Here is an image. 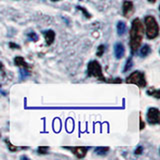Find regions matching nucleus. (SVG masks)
<instances>
[{"mask_svg": "<svg viewBox=\"0 0 160 160\" xmlns=\"http://www.w3.org/2000/svg\"><path fill=\"white\" fill-rule=\"evenodd\" d=\"M144 36V26L141 20L136 18L133 20L131 30H130V47L131 51L135 52L140 47Z\"/></svg>", "mask_w": 160, "mask_h": 160, "instance_id": "nucleus-1", "label": "nucleus"}, {"mask_svg": "<svg viewBox=\"0 0 160 160\" xmlns=\"http://www.w3.org/2000/svg\"><path fill=\"white\" fill-rule=\"evenodd\" d=\"M145 25H146V35L149 39H154L159 34L158 23L154 16L148 15L145 17Z\"/></svg>", "mask_w": 160, "mask_h": 160, "instance_id": "nucleus-2", "label": "nucleus"}, {"mask_svg": "<svg viewBox=\"0 0 160 160\" xmlns=\"http://www.w3.org/2000/svg\"><path fill=\"white\" fill-rule=\"evenodd\" d=\"M87 73H88V76H93V77H96L99 80H102L104 81L105 77L103 76V73H102V69L100 64L93 60V61H90L88 63V66H87Z\"/></svg>", "mask_w": 160, "mask_h": 160, "instance_id": "nucleus-3", "label": "nucleus"}, {"mask_svg": "<svg viewBox=\"0 0 160 160\" xmlns=\"http://www.w3.org/2000/svg\"><path fill=\"white\" fill-rule=\"evenodd\" d=\"M127 83H133L136 84L139 87H145L146 86V80H145V75L144 73L140 71H134L130 74V76L127 77L126 80Z\"/></svg>", "mask_w": 160, "mask_h": 160, "instance_id": "nucleus-4", "label": "nucleus"}, {"mask_svg": "<svg viewBox=\"0 0 160 160\" xmlns=\"http://www.w3.org/2000/svg\"><path fill=\"white\" fill-rule=\"evenodd\" d=\"M147 120L149 124H158L160 122L159 110L157 108H149L147 112Z\"/></svg>", "mask_w": 160, "mask_h": 160, "instance_id": "nucleus-5", "label": "nucleus"}, {"mask_svg": "<svg viewBox=\"0 0 160 160\" xmlns=\"http://www.w3.org/2000/svg\"><path fill=\"white\" fill-rule=\"evenodd\" d=\"M65 149H69L70 151H71L77 158H83L85 155H86L89 148L82 147V146L81 147L77 146V147H65Z\"/></svg>", "mask_w": 160, "mask_h": 160, "instance_id": "nucleus-6", "label": "nucleus"}, {"mask_svg": "<svg viewBox=\"0 0 160 160\" xmlns=\"http://www.w3.org/2000/svg\"><path fill=\"white\" fill-rule=\"evenodd\" d=\"M125 54V48L122 43L117 42L114 45V55L117 59H121Z\"/></svg>", "mask_w": 160, "mask_h": 160, "instance_id": "nucleus-7", "label": "nucleus"}, {"mask_svg": "<svg viewBox=\"0 0 160 160\" xmlns=\"http://www.w3.org/2000/svg\"><path fill=\"white\" fill-rule=\"evenodd\" d=\"M133 3L131 1H125L123 3V15L125 17H129L133 12Z\"/></svg>", "mask_w": 160, "mask_h": 160, "instance_id": "nucleus-8", "label": "nucleus"}, {"mask_svg": "<svg viewBox=\"0 0 160 160\" xmlns=\"http://www.w3.org/2000/svg\"><path fill=\"white\" fill-rule=\"evenodd\" d=\"M43 34L45 36V40H46V44H52L55 39V32L53 30H45V31H43Z\"/></svg>", "mask_w": 160, "mask_h": 160, "instance_id": "nucleus-9", "label": "nucleus"}, {"mask_svg": "<svg viewBox=\"0 0 160 160\" xmlns=\"http://www.w3.org/2000/svg\"><path fill=\"white\" fill-rule=\"evenodd\" d=\"M126 30H127V27H126V23L123 22V21H119L117 23V33L120 36H122L125 33H126Z\"/></svg>", "mask_w": 160, "mask_h": 160, "instance_id": "nucleus-10", "label": "nucleus"}, {"mask_svg": "<svg viewBox=\"0 0 160 160\" xmlns=\"http://www.w3.org/2000/svg\"><path fill=\"white\" fill-rule=\"evenodd\" d=\"M14 63H15V65H18V66H23L24 68H27V67H28V65H27L26 62H25L24 58L21 57V56L15 57V59H14Z\"/></svg>", "mask_w": 160, "mask_h": 160, "instance_id": "nucleus-11", "label": "nucleus"}, {"mask_svg": "<svg viewBox=\"0 0 160 160\" xmlns=\"http://www.w3.org/2000/svg\"><path fill=\"white\" fill-rule=\"evenodd\" d=\"M150 51H151V48H150V46L147 44H145L144 46L141 48V50H140V55H141V57H145L150 53Z\"/></svg>", "mask_w": 160, "mask_h": 160, "instance_id": "nucleus-12", "label": "nucleus"}, {"mask_svg": "<svg viewBox=\"0 0 160 160\" xmlns=\"http://www.w3.org/2000/svg\"><path fill=\"white\" fill-rule=\"evenodd\" d=\"M109 151V147H97L95 149V153L98 155H105Z\"/></svg>", "mask_w": 160, "mask_h": 160, "instance_id": "nucleus-13", "label": "nucleus"}, {"mask_svg": "<svg viewBox=\"0 0 160 160\" xmlns=\"http://www.w3.org/2000/svg\"><path fill=\"white\" fill-rule=\"evenodd\" d=\"M147 94L148 95H152V96L156 97V98H159L160 97V92L159 90L157 89H154V88H150L147 90Z\"/></svg>", "mask_w": 160, "mask_h": 160, "instance_id": "nucleus-14", "label": "nucleus"}, {"mask_svg": "<svg viewBox=\"0 0 160 160\" xmlns=\"http://www.w3.org/2000/svg\"><path fill=\"white\" fill-rule=\"evenodd\" d=\"M132 65H133V61H132V57H129L128 60L126 61V64H125V67H124V71L126 72L127 70H129L130 68L132 67Z\"/></svg>", "mask_w": 160, "mask_h": 160, "instance_id": "nucleus-15", "label": "nucleus"}, {"mask_svg": "<svg viewBox=\"0 0 160 160\" xmlns=\"http://www.w3.org/2000/svg\"><path fill=\"white\" fill-rule=\"evenodd\" d=\"M28 74L29 72L26 70V68H24V69H20V79H25L27 76H28Z\"/></svg>", "mask_w": 160, "mask_h": 160, "instance_id": "nucleus-16", "label": "nucleus"}, {"mask_svg": "<svg viewBox=\"0 0 160 160\" xmlns=\"http://www.w3.org/2000/svg\"><path fill=\"white\" fill-rule=\"evenodd\" d=\"M49 150V147L48 146H40L38 148V152L41 153V154H46Z\"/></svg>", "mask_w": 160, "mask_h": 160, "instance_id": "nucleus-17", "label": "nucleus"}, {"mask_svg": "<svg viewBox=\"0 0 160 160\" xmlns=\"http://www.w3.org/2000/svg\"><path fill=\"white\" fill-rule=\"evenodd\" d=\"M28 38H29L30 40H33V41H37V40H38V36H37V35L35 34L34 32L29 33V34H28Z\"/></svg>", "mask_w": 160, "mask_h": 160, "instance_id": "nucleus-18", "label": "nucleus"}, {"mask_svg": "<svg viewBox=\"0 0 160 160\" xmlns=\"http://www.w3.org/2000/svg\"><path fill=\"white\" fill-rule=\"evenodd\" d=\"M104 50H105V46H104V45H100V46L98 47L97 56H102V54L104 53Z\"/></svg>", "mask_w": 160, "mask_h": 160, "instance_id": "nucleus-19", "label": "nucleus"}, {"mask_svg": "<svg viewBox=\"0 0 160 160\" xmlns=\"http://www.w3.org/2000/svg\"><path fill=\"white\" fill-rule=\"evenodd\" d=\"M6 143H7V145H8V148H9V150H10V151H16V150L18 149L16 146H13V145L11 144V143H10L9 141H8V140H6Z\"/></svg>", "mask_w": 160, "mask_h": 160, "instance_id": "nucleus-20", "label": "nucleus"}, {"mask_svg": "<svg viewBox=\"0 0 160 160\" xmlns=\"http://www.w3.org/2000/svg\"><path fill=\"white\" fill-rule=\"evenodd\" d=\"M77 8H78L79 10H81V11H82V12H83V13L85 14V16H86L87 18H90V17H91V16H90V14H89V13H88V12H87L86 10H85V9H84L83 7H80V6H78Z\"/></svg>", "mask_w": 160, "mask_h": 160, "instance_id": "nucleus-21", "label": "nucleus"}, {"mask_svg": "<svg viewBox=\"0 0 160 160\" xmlns=\"http://www.w3.org/2000/svg\"><path fill=\"white\" fill-rule=\"evenodd\" d=\"M142 147L141 146H139L136 150H135V154H137V155H139V154H141L142 153Z\"/></svg>", "mask_w": 160, "mask_h": 160, "instance_id": "nucleus-22", "label": "nucleus"}, {"mask_svg": "<svg viewBox=\"0 0 160 160\" xmlns=\"http://www.w3.org/2000/svg\"><path fill=\"white\" fill-rule=\"evenodd\" d=\"M145 127V124L143 123V121H142V119H141V117H140V129H143Z\"/></svg>", "mask_w": 160, "mask_h": 160, "instance_id": "nucleus-23", "label": "nucleus"}, {"mask_svg": "<svg viewBox=\"0 0 160 160\" xmlns=\"http://www.w3.org/2000/svg\"><path fill=\"white\" fill-rule=\"evenodd\" d=\"M10 47H16V48H19L18 45H15V44H13V43H10Z\"/></svg>", "mask_w": 160, "mask_h": 160, "instance_id": "nucleus-24", "label": "nucleus"}, {"mask_svg": "<svg viewBox=\"0 0 160 160\" xmlns=\"http://www.w3.org/2000/svg\"><path fill=\"white\" fill-rule=\"evenodd\" d=\"M148 1H149L150 3H155V1H156V0H148Z\"/></svg>", "mask_w": 160, "mask_h": 160, "instance_id": "nucleus-25", "label": "nucleus"}, {"mask_svg": "<svg viewBox=\"0 0 160 160\" xmlns=\"http://www.w3.org/2000/svg\"><path fill=\"white\" fill-rule=\"evenodd\" d=\"M52 1H59V0H52Z\"/></svg>", "mask_w": 160, "mask_h": 160, "instance_id": "nucleus-26", "label": "nucleus"}, {"mask_svg": "<svg viewBox=\"0 0 160 160\" xmlns=\"http://www.w3.org/2000/svg\"><path fill=\"white\" fill-rule=\"evenodd\" d=\"M80 1H81V0H80Z\"/></svg>", "mask_w": 160, "mask_h": 160, "instance_id": "nucleus-27", "label": "nucleus"}]
</instances>
